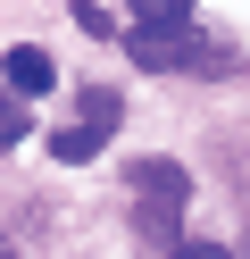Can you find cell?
Instances as JSON below:
<instances>
[{"label": "cell", "instance_id": "6da1fadb", "mask_svg": "<svg viewBox=\"0 0 250 259\" xmlns=\"http://www.w3.org/2000/svg\"><path fill=\"white\" fill-rule=\"evenodd\" d=\"M133 192H142V234L150 242H175V218H183V201H192V176L175 167V159H133Z\"/></svg>", "mask_w": 250, "mask_h": 259}, {"label": "cell", "instance_id": "7a4b0ae2", "mask_svg": "<svg viewBox=\"0 0 250 259\" xmlns=\"http://www.w3.org/2000/svg\"><path fill=\"white\" fill-rule=\"evenodd\" d=\"M125 9H133V34H150V42L192 34V0H125Z\"/></svg>", "mask_w": 250, "mask_h": 259}, {"label": "cell", "instance_id": "3957f363", "mask_svg": "<svg viewBox=\"0 0 250 259\" xmlns=\"http://www.w3.org/2000/svg\"><path fill=\"white\" fill-rule=\"evenodd\" d=\"M9 92H17V101H33V92H50V51H33V42H17V51H9Z\"/></svg>", "mask_w": 250, "mask_h": 259}, {"label": "cell", "instance_id": "277c9868", "mask_svg": "<svg viewBox=\"0 0 250 259\" xmlns=\"http://www.w3.org/2000/svg\"><path fill=\"white\" fill-rule=\"evenodd\" d=\"M100 142H109V134H100V125H83V117H75V125H59V134H50V159H67V167H83V159H92Z\"/></svg>", "mask_w": 250, "mask_h": 259}, {"label": "cell", "instance_id": "5b68a950", "mask_svg": "<svg viewBox=\"0 0 250 259\" xmlns=\"http://www.w3.org/2000/svg\"><path fill=\"white\" fill-rule=\"evenodd\" d=\"M75 117H83V125H100V134H117V125H125V101L92 84V92H75Z\"/></svg>", "mask_w": 250, "mask_h": 259}, {"label": "cell", "instance_id": "8992f818", "mask_svg": "<svg viewBox=\"0 0 250 259\" xmlns=\"http://www.w3.org/2000/svg\"><path fill=\"white\" fill-rule=\"evenodd\" d=\"M25 101H17V92H0V151H9V142H25Z\"/></svg>", "mask_w": 250, "mask_h": 259}, {"label": "cell", "instance_id": "52a82bcc", "mask_svg": "<svg viewBox=\"0 0 250 259\" xmlns=\"http://www.w3.org/2000/svg\"><path fill=\"white\" fill-rule=\"evenodd\" d=\"M75 25H83V34H92V42H117V17H109V9H100V0H75Z\"/></svg>", "mask_w": 250, "mask_h": 259}, {"label": "cell", "instance_id": "ba28073f", "mask_svg": "<svg viewBox=\"0 0 250 259\" xmlns=\"http://www.w3.org/2000/svg\"><path fill=\"white\" fill-rule=\"evenodd\" d=\"M167 259H233V251H225V242H200V234H175Z\"/></svg>", "mask_w": 250, "mask_h": 259}, {"label": "cell", "instance_id": "9c48e42d", "mask_svg": "<svg viewBox=\"0 0 250 259\" xmlns=\"http://www.w3.org/2000/svg\"><path fill=\"white\" fill-rule=\"evenodd\" d=\"M0 259H17V251H9V242H0Z\"/></svg>", "mask_w": 250, "mask_h": 259}]
</instances>
